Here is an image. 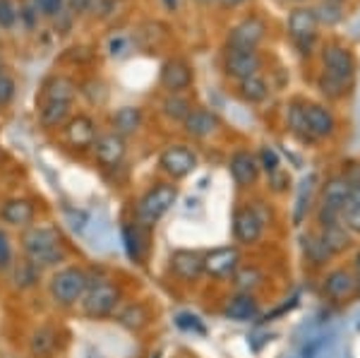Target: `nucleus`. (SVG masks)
Masks as SVG:
<instances>
[{
	"instance_id": "obj_37",
	"label": "nucleus",
	"mask_w": 360,
	"mask_h": 358,
	"mask_svg": "<svg viewBox=\"0 0 360 358\" xmlns=\"http://www.w3.org/2000/svg\"><path fill=\"white\" fill-rule=\"evenodd\" d=\"M351 87L353 84H348L344 82V79H336L332 77V75H327V72H322L317 77V89H319V94L324 96L327 101H344L348 94H351Z\"/></svg>"
},
{
	"instance_id": "obj_33",
	"label": "nucleus",
	"mask_w": 360,
	"mask_h": 358,
	"mask_svg": "<svg viewBox=\"0 0 360 358\" xmlns=\"http://www.w3.org/2000/svg\"><path fill=\"white\" fill-rule=\"evenodd\" d=\"M142 108L137 106H123L118 108L113 115V132H118L120 137H130L142 128Z\"/></svg>"
},
{
	"instance_id": "obj_47",
	"label": "nucleus",
	"mask_w": 360,
	"mask_h": 358,
	"mask_svg": "<svg viewBox=\"0 0 360 358\" xmlns=\"http://www.w3.org/2000/svg\"><path fill=\"white\" fill-rule=\"evenodd\" d=\"M348 267H351L353 276H356V284H358V298H360V243L353 248L351 252V262H348Z\"/></svg>"
},
{
	"instance_id": "obj_39",
	"label": "nucleus",
	"mask_w": 360,
	"mask_h": 358,
	"mask_svg": "<svg viewBox=\"0 0 360 358\" xmlns=\"http://www.w3.org/2000/svg\"><path fill=\"white\" fill-rule=\"evenodd\" d=\"M257 164H259V169H262L266 176H269V173H274V171L281 169V157H278V152H276L274 147L264 144V147L257 152Z\"/></svg>"
},
{
	"instance_id": "obj_40",
	"label": "nucleus",
	"mask_w": 360,
	"mask_h": 358,
	"mask_svg": "<svg viewBox=\"0 0 360 358\" xmlns=\"http://www.w3.org/2000/svg\"><path fill=\"white\" fill-rule=\"evenodd\" d=\"M266 183H269V190L274 195H286L288 190H291V173H288L286 169H278L274 173H269L266 176Z\"/></svg>"
},
{
	"instance_id": "obj_5",
	"label": "nucleus",
	"mask_w": 360,
	"mask_h": 358,
	"mask_svg": "<svg viewBox=\"0 0 360 358\" xmlns=\"http://www.w3.org/2000/svg\"><path fill=\"white\" fill-rule=\"evenodd\" d=\"M319 298L332 308H346L348 303L358 301V284L348 264H332L319 274L317 284Z\"/></svg>"
},
{
	"instance_id": "obj_22",
	"label": "nucleus",
	"mask_w": 360,
	"mask_h": 358,
	"mask_svg": "<svg viewBox=\"0 0 360 358\" xmlns=\"http://www.w3.org/2000/svg\"><path fill=\"white\" fill-rule=\"evenodd\" d=\"M37 219V205L27 198H13L0 205V222L13 229H29Z\"/></svg>"
},
{
	"instance_id": "obj_32",
	"label": "nucleus",
	"mask_w": 360,
	"mask_h": 358,
	"mask_svg": "<svg viewBox=\"0 0 360 358\" xmlns=\"http://www.w3.org/2000/svg\"><path fill=\"white\" fill-rule=\"evenodd\" d=\"M70 108H72V103L65 101H41L39 103V120L49 130L60 128L70 120Z\"/></svg>"
},
{
	"instance_id": "obj_17",
	"label": "nucleus",
	"mask_w": 360,
	"mask_h": 358,
	"mask_svg": "<svg viewBox=\"0 0 360 358\" xmlns=\"http://www.w3.org/2000/svg\"><path fill=\"white\" fill-rule=\"evenodd\" d=\"M266 37V25L262 17H245L243 22L231 29L229 34V49H240V51H257V46L264 41Z\"/></svg>"
},
{
	"instance_id": "obj_3",
	"label": "nucleus",
	"mask_w": 360,
	"mask_h": 358,
	"mask_svg": "<svg viewBox=\"0 0 360 358\" xmlns=\"http://www.w3.org/2000/svg\"><path fill=\"white\" fill-rule=\"evenodd\" d=\"M178 200V186L171 181H164V183H156L142 195L137 202H135V210H132V219L139 224V226L154 231L156 224L161 222L168 210L176 205Z\"/></svg>"
},
{
	"instance_id": "obj_24",
	"label": "nucleus",
	"mask_w": 360,
	"mask_h": 358,
	"mask_svg": "<svg viewBox=\"0 0 360 358\" xmlns=\"http://www.w3.org/2000/svg\"><path fill=\"white\" fill-rule=\"evenodd\" d=\"M120 234H123V243H125L127 257H130L135 264H144V262H147L149 234H152V231L139 226L135 219H132V222H123V226H120Z\"/></svg>"
},
{
	"instance_id": "obj_53",
	"label": "nucleus",
	"mask_w": 360,
	"mask_h": 358,
	"mask_svg": "<svg viewBox=\"0 0 360 358\" xmlns=\"http://www.w3.org/2000/svg\"><path fill=\"white\" fill-rule=\"evenodd\" d=\"M200 5H212V3H219V0H197Z\"/></svg>"
},
{
	"instance_id": "obj_6",
	"label": "nucleus",
	"mask_w": 360,
	"mask_h": 358,
	"mask_svg": "<svg viewBox=\"0 0 360 358\" xmlns=\"http://www.w3.org/2000/svg\"><path fill=\"white\" fill-rule=\"evenodd\" d=\"M231 231H233V241L238 248H252L264 238L266 226L262 224V219L250 210L248 202H243V205H238L233 210Z\"/></svg>"
},
{
	"instance_id": "obj_46",
	"label": "nucleus",
	"mask_w": 360,
	"mask_h": 358,
	"mask_svg": "<svg viewBox=\"0 0 360 358\" xmlns=\"http://www.w3.org/2000/svg\"><path fill=\"white\" fill-rule=\"evenodd\" d=\"M15 89H17L15 79L10 77L8 72H3V70H0V106H8V103L13 101Z\"/></svg>"
},
{
	"instance_id": "obj_45",
	"label": "nucleus",
	"mask_w": 360,
	"mask_h": 358,
	"mask_svg": "<svg viewBox=\"0 0 360 358\" xmlns=\"http://www.w3.org/2000/svg\"><path fill=\"white\" fill-rule=\"evenodd\" d=\"M15 262V255H13V243H10L8 234L0 229V272H8L10 264Z\"/></svg>"
},
{
	"instance_id": "obj_1",
	"label": "nucleus",
	"mask_w": 360,
	"mask_h": 358,
	"mask_svg": "<svg viewBox=\"0 0 360 358\" xmlns=\"http://www.w3.org/2000/svg\"><path fill=\"white\" fill-rule=\"evenodd\" d=\"M20 245L22 252H25V260L37 264L39 269L58 267L68 260V248L63 243L60 231L56 226H49V224H32L29 229H25Z\"/></svg>"
},
{
	"instance_id": "obj_43",
	"label": "nucleus",
	"mask_w": 360,
	"mask_h": 358,
	"mask_svg": "<svg viewBox=\"0 0 360 358\" xmlns=\"http://www.w3.org/2000/svg\"><path fill=\"white\" fill-rule=\"evenodd\" d=\"M32 8L41 17H58L65 8V0H32Z\"/></svg>"
},
{
	"instance_id": "obj_50",
	"label": "nucleus",
	"mask_w": 360,
	"mask_h": 358,
	"mask_svg": "<svg viewBox=\"0 0 360 358\" xmlns=\"http://www.w3.org/2000/svg\"><path fill=\"white\" fill-rule=\"evenodd\" d=\"M89 3H91V0H65V5H70L72 10H84Z\"/></svg>"
},
{
	"instance_id": "obj_41",
	"label": "nucleus",
	"mask_w": 360,
	"mask_h": 358,
	"mask_svg": "<svg viewBox=\"0 0 360 358\" xmlns=\"http://www.w3.org/2000/svg\"><path fill=\"white\" fill-rule=\"evenodd\" d=\"M248 205H250V210L255 212L259 219H262V224L266 229L269 226H274V222H276V217H274V210L269 207V202H266L264 198H252V200H248Z\"/></svg>"
},
{
	"instance_id": "obj_44",
	"label": "nucleus",
	"mask_w": 360,
	"mask_h": 358,
	"mask_svg": "<svg viewBox=\"0 0 360 358\" xmlns=\"http://www.w3.org/2000/svg\"><path fill=\"white\" fill-rule=\"evenodd\" d=\"M20 20V13H17L13 0H0V29H13Z\"/></svg>"
},
{
	"instance_id": "obj_18",
	"label": "nucleus",
	"mask_w": 360,
	"mask_h": 358,
	"mask_svg": "<svg viewBox=\"0 0 360 358\" xmlns=\"http://www.w3.org/2000/svg\"><path fill=\"white\" fill-rule=\"evenodd\" d=\"M91 152H94V159L98 161V166H103V169H118L127 154L125 137H120L118 132H113V130L103 132V135H98Z\"/></svg>"
},
{
	"instance_id": "obj_48",
	"label": "nucleus",
	"mask_w": 360,
	"mask_h": 358,
	"mask_svg": "<svg viewBox=\"0 0 360 358\" xmlns=\"http://www.w3.org/2000/svg\"><path fill=\"white\" fill-rule=\"evenodd\" d=\"M341 173L351 181V186H358L360 183V161H351V164H348Z\"/></svg>"
},
{
	"instance_id": "obj_55",
	"label": "nucleus",
	"mask_w": 360,
	"mask_h": 358,
	"mask_svg": "<svg viewBox=\"0 0 360 358\" xmlns=\"http://www.w3.org/2000/svg\"><path fill=\"white\" fill-rule=\"evenodd\" d=\"M334 3H344V0H334Z\"/></svg>"
},
{
	"instance_id": "obj_12",
	"label": "nucleus",
	"mask_w": 360,
	"mask_h": 358,
	"mask_svg": "<svg viewBox=\"0 0 360 358\" xmlns=\"http://www.w3.org/2000/svg\"><path fill=\"white\" fill-rule=\"evenodd\" d=\"M300 252H303L305 267L315 274H322L324 269H329L336 262L315 226H307L303 234H300Z\"/></svg>"
},
{
	"instance_id": "obj_35",
	"label": "nucleus",
	"mask_w": 360,
	"mask_h": 358,
	"mask_svg": "<svg viewBox=\"0 0 360 358\" xmlns=\"http://www.w3.org/2000/svg\"><path fill=\"white\" fill-rule=\"evenodd\" d=\"M75 94H77V87L70 82L68 77H51L49 82L44 84L41 101H65V103H72Z\"/></svg>"
},
{
	"instance_id": "obj_31",
	"label": "nucleus",
	"mask_w": 360,
	"mask_h": 358,
	"mask_svg": "<svg viewBox=\"0 0 360 358\" xmlns=\"http://www.w3.org/2000/svg\"><path fill=\"white\" fill-rule=\"evenodd\" d=\"M266 274L259 264L255 262H243L236 269V274L231 276V286L233 291H245V293H259V288H264Z\"/></svg>"
},
{
	"instance_id": "obj_27",
	"label": "nucleus",
	"mask_w": 360,
	"mask_h": 358,
	"mask_svg": "<svg viewBox=\"0 0 360 358\" xmlns=\"http://www.w3.org/2000/svg\"><path fill=\"white\" fill-rule=\"evenodd\" d=\"M317 190H319V181L315 173H310V176L300 183L298 200H295V210H293L295 226H305L307 219H312V212H315V205H317Z\"/></svg>"
},
{
	"instance_id": "obj_36",
	"label": "nucleus",
	"mask_w": 360,
	"mask_h": 358,
	"mask_svg": "<svg viewBox=\"0 0 360 358\" xmlns=\"http://www.w3.org/2000/svg\"><path fill=\"white\" fill-rule=\"evenodd\" d=\"M193 101L185 94H166V99L161 101V113L173 123H183L190 113H193Z\"/></svg>"
},
{
	"instance_id": "obj_13",
	"label": "nucleus",
	"mask_w": 360,
	"mask_h": 358,
	"mask_svg": "<svg viewBox=\"0 0 360 358\" xmlns=\"http://www.w3.org/2000/svg\"><path fill=\"white\" fill-rule=\"evenodd\" d=\"M221 315L233 322H250L262 315V301L257 293L231 291L221 303Z\"/></svg>"
},
{
	"instance_id": "obj_10",
	"label": "nucleus",
	"mask_w": 360,
	"mask_h": 358,
	"mask_svg": "<svg viewBox=\"0 0 360 358\" xmlns=\"http://www.w3.org/2000/svg\"><path fill=\"white\" fill-rule=\"evenodd\" d=\"M168 272L178 284H197L205 276V252L180 248L168 260Z\"/></svg>"
},
{
	"instance_id": "obj_2",
	"label": "nucleus",
	"mask_w": 360,
	"mask_h": 358,
	"mask_svg": "<svg viewBox=\"0 0 360 358\" xmlns=\"http://www.w3.org/2000/svg\"><path fill=\"white\" fill-rule=\"evenodd\" d=\"M123 305V288L118 281L108 279V276H96L91 279L89 274V286H86L82 301H79V310L89 320H106L118 313V308Z\"/></svg>"
},
{
	"instance_id": "obj_30",
	"label": "nucleus",
	"mask_w": 360,
	"mask_h": 358,
	"mask_svg": "<svg viewBox=\"0 0 360 358\" xmlns=\"http://www.w3.org/2000/svg\"><path fill=\"white\" fill-rule=\"evenodd\" d=\"M286 130L291 132V135H293L300 144H305V147H312V144H317V140L310 135V130H307L305 101H303V99H293V101L286 106Z\"/></svg>"
},
{
	"instance_id": "obj_16",
	"label": "nucleus",
	"mask_w": 360,
	"mask_h": 358,
	"mask_svg": "<svg viewBox=\"0 0 360 358\" xmlns=\"http://www.w3.org/2000/svg\"><path fill=\"white\" fill-rule=\"evenodd\" d=\"M351 181L344 176L341 171L329 173L324 181H319V190H317V205L329 207V210L341 212L346 207L348 198H351Z\"/></svg>"
},
{
	"instance_id": "obj_15",
	"label": "nucleus",
	"mask_w": 360,
	"mask_h": 358,
	"mask_svg": "<svg viewBox=\"0 0 360 358\" xmlns=\"http://www.w3.org/2000/svg\"><path fill=\"white\" fill-rule=\"evenodd\" d=\"M305 120H307V130H310V135L317 142L332 140L336 132H339V120H336L334 111L327 103L305 101Z\"/></svg>"
},
{
	"instance_id": "obj_26",
	"label": "nucleus",
	"mask_w": 360,
	"mask_h": 358,
	"mask_svg": "<svg viewBox=\"0 0 360 358\" xmlns=\"http://www.w3.org/2000/svg\"><path fill=\"white\" fill-rule=\"evenodd\" d=\"M113 317H115V322H118L120 327H125L127 332H144L154 322L152 308L142 301L123 303Z\"/></svg>"
},
{
	"instance_id": "obj_21",
	"label": "nucleus",
	"mask_w": 360,
	"mask_h": 358,
	"mask_svg": "<svg viewBox=\"0 0 360 358\" xmlns=\"http://www.w3.org/2000/svg\"><path fill=\"white\" fill-rule=\"evenodd\" d=\"M98 140V132H96V123L89 118V115H72V118L65 123V142L72 149H91L94 142Z\"/></svg>"
},
{
	"instance_id": "obj_42",
	"label": "nucleus",
	"mask_w": 360,
	"mask_h": 358,
	"mask_svg": "<svg viewBox=\"0 0 360 358\" xmlns=\"http://www.w3.org/2000/svg\"><path fill=\"white\" fill-rule=\"evenodd\" d=\"M341 224H344L356 238H360V207L348 205L346 202V207L341 210Z\"/></svg>"
},
{
	"instance_id": "obj_34",
	"label": "nucleus",
	"mask_w": 360,
	"mask_h": 358,
	"mask_svg": "<svg viewBox=\"0 0 360 358\" xmlns=\"http://www.w3.org/2000/svg\"><path fill=\"white\" fill-rule=\"evenodd\" d=\"M238 96L245 103H262L269 96V84L262 75H252V77L238 82Z\"/></svg>"
},
{
	"instance_id": "obj_14",
	"label": "nucleus",
	"mask_w": 360,
	"mask_h": 358,
	"mask_svg": "<svg viewBox=\"0 0 360 358\" xmlns=\"http://www.w3.org/2000/svg\"><path fill=\"white\" fill-rule=\"evenodd\" d=\"M229 173H231V178H233L238 190L255 188L259 181V173H262V169H259V164H257V154L250 152V149H236L229 159Z\"/></svg>"
},
{
	"instance_id": "obj_49",
	"label": "nucleus",
	"mask_w": 360,
	"mask_h": 358,
	"mask_svg": "<svg viewBox=\"0 0 360 358\" xmlns=\"http://www.w3.org/2000/svg\"><path fill=\"white\" fill-rule=\"evenodd\" d=\"M348 205H356V207H360V183H358V186H353V190H351V198H348Z\"/></svg>"
},
{
	"instance_id": "obj_9",
	"label": "nucleus",
	"mask_w": 360,
	"mask_h": 358,
	"mask_svg": "<svg viewBox=\"0 0 360 358\" xmlns=\"http://www.w3.org/2000/svg\"><path fill=\"white\" fill-rule=\"evenodd\" d=\"M197 166H200V157L188 144H168L164 152L159 154V169L171 181H180V178L190 176Z\"/></svg>"
},
{
	"instance_id": "obj_23",
	"label": "nucleus",
	"mask_w": 360,
	"mask_h": 358,
	"mask_svg": "<svg viewBox=\"0 0 360 358\" xmlns=\"http://www.w3.org/2000/svg\"><path fill=\"white\" fill-rule=\"evenodd\" d=\"M183 130L193 140H209L221 130V118L209 108H193V113L183 120Z\"/></svg>"
},
{
	"instance_id": "obj_29",
	"label": "nucleus",
	"mask_w": 360,
	"mask_h": 358,
	"mask_svg": "<svg viewBox=\"0 0 360 358\" xmlns=\"http://www.w3.org/2000/svg\"><path fill=\"white\" fill-rule=\"evenodd\" d=\"M41 274H44V269H39L37 264H32L25 257H22L20 262H13V264H10V269H8L10 286H13L15 291H20V293L37 288L39 281H41Z\"/></svg>"
},
{
	"instance_id": "obj_52",
	"label": "nucleus",
	"mask_w": 360,
	"mask_h": 358,
	"mask_svg": "<svg viewBox=\"0 0 360 358\" xmlns=\"http://www.w3.org/2000/svg\"><path fill=\"white\" fill-rule=\"evenodd\" d=\"M161 3H164V8H166V10H171V13H176L178 5H180V0H161Z\"/></svg>"
},
{
	"instance_id": "obj_25",
	"label": "nucleus",
	"mask_w": 360,
	"mask_h": 358,
	"mask_svg": "<svg viewBox=\"0 0 360 358\" xmlns=\"http://www.w3.org/2000/svg\"><path fill=\"white\" fill-rule=\"evenodd\" d=\"M317 234L322 236L324 245H327V250L334 255V260H339V257L348 255V252H353V248L358 245V238L341 222L317 229Z\"/></svg>"
},
{
	"instance_id": "obj_28",
	"label": "nucleus",
	"mask_w": 360,
	"mask_h": 358,
	"mask_svg": "<svg viewBox=\"0 0 360 358\" xmlns=\"http://www.w3.org/2000/svg\"><path fill=\"white\" fill-rule=\"evenodd\" d=\"M58 346H60V334L51 325L37 327L27 339V349L32 358H53Z\"/></svg>"
},
{
	"instance_id": "obj_54",
	"label": "nucleus",
	"mask_w": 360,
	"mask_h": 358,
	"mask_svg": "<svg viewBox=\"0 0 360 358\" xmlns=\"http://www.w3.org/2000/svg\"><path fill=\"white\" fill-rule=\"evenodd\" d=\"M288 3H300V0H288Z\"/></svg>"
},
{
	"instance_id": "obj_11",
	"label": "nucleus",
	"mask_w": 360,
	"mask_h": 358,
	"mask_svg": "<svg viewBox=\"0 0 360 358\" xmlns=\"http://www.w3.org/2000/svg\"><path fill=\"white\" fill-rule=\"evenodd\" d=\"M322 65L327 75H332L336 79H344V82L353 84L356 79V72H358V60L353 56L351 49L341 44H327L322 49Z\"/></svg>"
},
{
	"instance_id": "obj_7",
	"label": "nucleus",
	"mask_w": 360,
	"mask_h": 358,
	"mask_svg": "<svg viewBox=\"0 0 360 358\" xmlns=\"http://www.w3.org/2000/svg\"><path fill=\"white\" fill-rule=\"evenodd\" d=\"M317 17L312 8H295L288 15V37L300 51V56H312V46L317 41Z\"/></svg>"
},
{
	"instance_id": "obj_20",
	"label": "nucleus",
	"mask_w": 360,
	"mask_h": 358,
	"mask_svg": "<svg viewBox=\"0 0 360 358\" xmlns=\"http://www.w3.org/2000/svg\"><path fill=\"white\" fill-rule=\"evenodd\" d=\"M193 79H195L193 68H190V63L183 60V58H171V60H166L164 65H161L159 82L168 94H183L185 89L193 87Z\"/></svg>"
},
{
	"instance_id": "obj_38",
	"label": "nucleus",
	"mask_w": 360,
	"mask_h": 358,
	"mask_svg": "<svg viewBox=\"0 0 360 358\" xmlns=\"http://www.w3.org/2000/svg\"><path fill=\"white\" fill-rule=\"evenodd\" d=\"M315 10V17L319 25H327V27H334L344 20V13H341V3H334V0H322Z\"/></svg>"
},
{
	"instance_id": "obj_8",
	"label": "nucleus",
	"mask_w": 360,
	"mask_h": 358,
	"mask_svg": "<svg viewBox=\"0 0 360 358\" xmlns=\"http://www.w3.org/2000/svg\"><path fill=\"white\" fill-rule=\"evenodd\" d=\"M240 264L243 252L238 245H221L205 252V276L212 281H231Z\"/></svg>"
},
{
	"instance_id": "obj_19",
	"label": "nucleus",
	"mask_w": 360,
	"mask_h": 358,
	"mask_svg": "<svg viewBox=\"0 0 360 358\" xmlns=\"http://www.w3.org/2000/svg\"><path fill=\"white\" fill-rule=\"evenodd\" d=\"M262 68V56L257 51H240V49H229L226 51L224 70L231 79H248L252 75H259Z\"/></svg>"
},
{
	"instance_id": "obj_51",
	"label": "nucleus",
	"mask_w": 360,
	"mask_h": 358,
	"mask_svg": "<svg viewBox=\"0 0 360 358\" xmlns=\"http://www.w3.org/2000/svg\"><path fill=\"white\" fill-rule=\"evenodd\" d=\"M219 3H221V8L231 10V8H240V5L248 3V0H219Z\"/></svg>"
},
{
	"instance_id": "obj_4",
	"label": "nucleus",
	"mask_w": 360,
	"mask_h": 358,
	"mask_svg": "<svg viewBox=\"0 0 360 358\" xmlns=\"http://www.w3.org/2000/svg\"><path fill=\"white\" fill-rule=\"evenodd\" d=\"M86 286H89V272L77 264L56 269L53 276L49 279V296L58 308H75L82 301Z\"/></svg>"
}]
</instances>
